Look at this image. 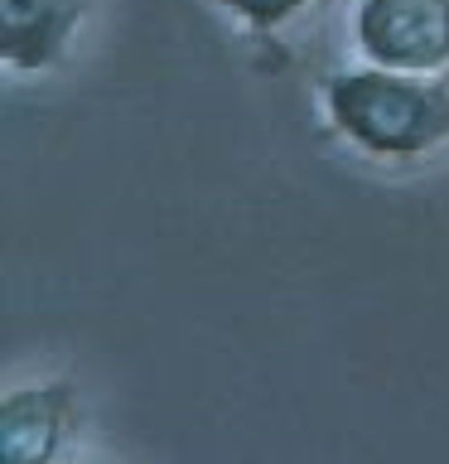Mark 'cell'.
I'll return each instance as SVG.
<instances>
[{
  "label": "cell",
  "mask_w": 449,
  "mask_h": 464,
  "mask_svg": "<svg viewBox=\"0 0 449 464\" xmlns=\"http://www.w3.org/2000/svg\"><path fill=\"white\" fill-rule=\"evenodd\" d=\"M329 126L377 160H416L449 140V87L425 72L353 68L319 87Z\"/></svg>",
  "instance_id": "6da1fadb"
},
{
  "label": "cell",
  "mask_w": 449,
  "mask_h": 464,
  "mask_svg": "<svg viewBox=\"0 0 449 464\" xmlns=\"http://www.w3.org/2000/svg\"><path fill=\"white\" fill-rule=\"evenodd\" d=\"M353 44L377 68L440 78L449 68V0H358Z\"/></svg>",
  "instance_id": "7a4b0ae2"
},
{
  "label": "cell",
  "mask_w": 449,
  "mask_h": 464,
  "mask_svg": "<svg viewBox=\"0 0 449 464\" xmlns=\"http://www.w3.org/2000/svg\"><path fill=\"white\" fill-rule=\"evenodd\" d=\"M82 0H0V63L10 72H43L63 63Z\"/></svg>",
  "instance_id": "3957f363"
},
{
  "label": "cell",
  "mask_w": 449,
  "mask_h": 464,
  "mask_svg": "<svg viewBox=\"0 0 449 464\" xmlns=\"http://www.w3.org/2000/svg\"><path fill=\"white\" fill-rule=\"evenodd\" d=\"M68 435L63 387H20L0 401V464H53Z\"/></svg>",
  "instance_id": "277c9868"
},
{
  "label": "cell",
  "mask_w": 449,
  "mask_h": 464,
  "mask_svg": "<svg viewBox=\"0 0 449 464\" xmlns=\"http://www.w3.org/2000/svg\"><path fill=\"white\" fill-rule=\"evenodd\" d=\"M217 5H227V14L242 20L246 29H275V24L295 20L310 0H217Z\"/></svg>",
  "instance_id": "5b68a950"
}]
</instances>
